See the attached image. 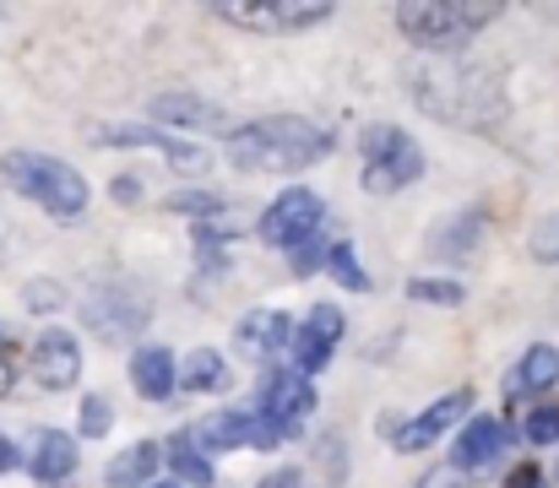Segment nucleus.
Wrapping results in <instances>:
<instances>
[{
	"label": "nucleus",
	"instance_id": "nucleus-26",
	"mask_svg": "<svg viewBox=\"0 0 559 488\" xmlns=\"http://www.w3.org/2000/svg\"><path fill=\"white\" fill-rule=\"evenodd\" d=\"M522 429H527V440H533V445H559V402H544V407H533Z\"/></svg>",
	"mask_w": 559,
	"mask_h": 488
},
{
	"label": "nucleus",
	"instance_id": "nucleus-38",
	"mask_svg": "<svg viewBox=\"0 0 559 488\" xmlns=\"http://www.w3.org/2000/svg\"><path fill=\"white\" fill-rule=\"evenodd\" d=\"M147 488H180V484L175 478H158V484H147Z\"/></svg>",
	"mask_w": 559,
	"mask_h": 488
},
{
	"label": "nucleus",
	"instance_id": "nucleus-32",
	"mask_svg": "<svg viewBox=\"0 0 559 488\" xmlns=\"http://www.w3.org/2000/svg\"><path fill=\"white\" fill-rule=\"evenodd\" d=\"M60 305V283H27V310H55Z\"/></svg>",
	"mask_w": 559,
	"mask_h": 488
},
{
	"label": "nucleus",
	"instance_id": "nucleus-11",
	"mask_svg": "<svg viewBox=\"0 0 559 488\" xmlns=\"http://www.w3.org/2000/svg\"><path fill=\"white\" fill-rule=\"evenodd\" d=\"M467 413H473V391H451V396H440L435 407H424L418 418H407V424L391 435V445H396L402 456H418V451H429L445 429H456Z\"/></svg>",
	"mask_w": 559,
	"mask_h": 488
},
{
	"label": "nucleus",
	"instance_id": "nucleus-24",
	"mask_svg": "<svg viewBox=\"0 0 559 488\" xmlns=\"http://www.w3.org/2000/svg\"><path fill=\"white\" fill-rule=\"evenodd\" d=\"M326 272L348 288V294H365L370 288V277H365V266H359V250L343 239V245H332V255H326Z\"/></svg>",
	"mask_w": 559,
	"mask_h": 488
},
{
	"label": "nucleus",
	"instance_id": "nucleus-30",
	"mask_svg": "<svg viewBox=\"0 0 559 488\" xmlns=\"http://www.w3.org/2000/svg\"><path fill=\"white\" fill-rule=\"evenodd\" d=\"M82 435L87 440H104L109 435V402L104 396H82Z\"/></svg>",
	"mask_w": 559,
	"mask_h": 488
},
{
	"label": "nucleus",
	"instance_id": "nucleus-18",
	"mask_svg": "<svg viewBox=\"0 0 559 488\" xmlns=\"http://www.w3.org/2000/svg\"><path fill=\"white\" fill-rule=\"evenodd\" d=\"M559 385V347L555 342H533L522 353V364L506 374V396H538V391H555Z\"/></svg>",
	"mask_w": 559,
	"mask_h": 488
},
{
	"label": "nucleus",
	"instance_id": "nucleus-21",
	"mask_svg": "<svg viewBox=\"0 0 559 488\" xmlns=\"http://www.w3.org/2000/svg\"><path fill=\"white\" fill-rule=\"evenodd\" d=\"M164 456H169V467H175V478L180 484H195V488H212V456H201V445L190 440V435H175L169 445H164Z\"/></svg>",
	"mask_w": 559,
	"mask_h": 488
},
{
	"label": "nucleus",
	"instance_id": "nucleus-16",
	"mask_svg": "<svg viewBox=\"0 0 559 488\" xmlns=\"http://www.w3.org/2000/svg\"><path fill=\"white\" fill-rule=\"evenodd\" d=\"M239 353L245 358H255V364H272L277 353H288V336H294V321L283 316V310H250L245 321H239Z\"/></svg>",
	"mask_w": 559,
	"mask_h": 488
},
{
	"label": "nucleus",
	"instance_id": "nucleus-33",
	"mask_svg": "<svg viewBox=\"0 0 559 488\" xmlns=\"http://www.w3.org/2000/svg\"><path fill=\"white\" fill-rule=\"evenodd\" d=\"M506 488H549V473H544V467H533V462H527V467H516V473H511V478H506Z\"/></svg>",
	"mask_w": 559,
	"mask_h": 488
},
{
	"label": "nucleus",
	"instance_id": "nucleus-2",
	"mask_svg": "<svg viewBox=\"0 0 559 488\" xmlns=\"http://www.w3.org/2000/svg\"><path fill=\"white\" fill-rule=\"evenodd\" d=\"M337 136L316 120L299 115H272V120H250L228 136V163L245 174H299L310 163L332 158Z\"/></svg>",
	"mask_w": 559,
	"mask_h": 488
},
{
	"label": "nucleus",
	"instance_id": "nucleus-35",
	"mask_svg": "<svg viewBox=\"0 0 559 488\" xmlns=\"http://www.w3.org/2000/svg\"><path fill=\"white\" fill-rule=\"evenodd\" d=\"M261 488H305V484H299V473H272Z\"/></svg>",
	"mask_w": 559,
	"mask_h": 488
},
{
	"label": "nucleus",
	"instance_id": "nucleus-28",
	"mask_svg": "<svg viewBox=\"0 0 559 488\" xmlns=\"http://www.w3.org/2000/svg\"><path fill=\"white\" fill-rule=\"evenodd\" d=\"M326 255H332V245H321V239H305L299 250H288V266H294V277H316V272L326 266Z\"/></svg>",
	"mask_w": 559,
	"mask_h": 488
},
{
	"label": "nucleus",
	"instance_id": "nucleus-13",
	"mask_svg": "<svg viewBox=\"0 0 559 488\" xmlns=\"http://www.w3.org/2000/svg\"><path fill=\"white\" fill-rule=\"evenodd\" d=\"M153 120L180 126V131H212V136H223V142L239 131V120H234L223 104H206V98H195V93H158V98H153Z\"/></svg>",
	"mask_w": 559,
	"mask_h": 488
},
{
	"label": "nucleus",
	"instance_id": "nucleus-9",
	"mask_svg": "<svg viewBox=\"0 0 559 488\" xmlns=\"http://www.w3.org/2000/svg\"><path fill=\"white\" fill-rule=\"evenodd\" d=\"M223 22L245 27V33H299V27H316L332 16V5H310V0H250V5H212Z\"/></svg>",
	"mask_w": 559,
	"mask_h": 488
},
{
	"label": "nucleus",
	"instance_id": "nucleus-23",
	"mask_svg": "<svg viewBox=\"0 0 559 488\" xmlns=\"http://www.w3.org/2000/svg\"><path fill=\"white\" fill-rule=\"evenodd\" d=\"M478 234H484V217H478V212H462V217L435 239V250H440L445 261H467V255L478 250Z\"/></svg>",
	"mask_w": 559,
	"mask_h": 488
},
{
	"label": "nucleus",
	"instance_id": "nucleus-12",
	"mask_svg": "<svg viewBox=\"0 0 559 488\" xmlns=\"http://www.w3.org/2000/svg\"><path fill=\"white\" fill-rule=\"evenodd\" d=\"M33 380L44 391H71L82 380V342L71 331H44L33 336Z\"/></svg>",
	"mask_w": 559,
	"mask_h": 488
},
{
	"label": "nucleus",
	"instance_id": "nucleus-19",
	"mask_svg": "<svg viewBox=\"0 0 559 488\" xmlns=\"http://www.w3.org/2000/svg\"><path fill=\"white\" fill-rule=\"evenodd\" d=\"M158 473H164V445L136 440V445H126V451L109 462L104 484L109 488H147V484H158Z\"/></svg>",
	"mask_w": 559,
	"mask_h": 488
},
{
	"label": "nucleus",
	"instance_id": "nucleus-14",
	"mask_svg": "<svg viewBox=\"0 0 559 488\" xmlns=\"http://www.w3.org/2000/svg\"><path fill=\"white\" fill-rule=\"evenodd\" d=\"M506 445H511V429L500 418H473V424H462V435L451 445V473H478V467L500 462Z\"/></svg>",
	"mask_w": 559,
	"mask_h": 488
},
{
	"label": "nucleus",
	"instance_id": "nucleus-29",
	"mask_svg": "<svg viewBox=\"0 0 559 488\" xmlns=\"http://www.w3.org/2000/svg\"><path fill=\"white\" fill-rule=\"evenodd\" d=\"M533 261H544V266L559 261V212L555 217H544V223L533 228Z\"/></svg>",
	"mask_w": 559,
	"mask_h": 488
},
{
	"label": "nucleus",
	"instance_id": "nucleus-15",
	"mask_svg": "<svg viewBox=\"0 0 559 488\" xmlns=\"http://www.w3.org/2000/svg\"><path fill=\"white\" fill-rule=\"evenodd\" d=\"M27 473L44 488L71 484V473H76V440L66 429H38L33 435V451H27Z\"/></svg>",
	"mask_w": 559,
	"mask_h": 488
},
{
	"label": "nucleus",
	"instance_id": "nucleus-36",
	"mask_svg": "<svg viewBox=\"0 0 559 488\" xmlns=\"http://www.w3.org/2000/svg\"><path fill=\"white\" fill-rule=\"evenodd\" d=\"M11 467H16V445L0 435V473H11Z\"/></svg>",
	"mask_w": 559,
	"mask_h": 488
},
{
	"label": "nucleus",
	"instance_id": "nucleus-34",
	"mask_svg": "<svg viewBox=\"0 0 559 488\" xmlns=\"http://www.w3.org/2000/svg\"><path fill=\"white\" fill-rule=\"evenodd\" d=\"M418 488H467V478L451 473V467H435V473H424V484Z\"/></svg>",
	"mask_w": 559,
	"mask_h": 488
},
{
	"label": "nucleus",
	"instance_id": "nucleus-31",
	"mask_svg": "<svg viewBox=\"0 0 559 488\" xmlns=\"http://www.w3.org/2000/svg\"><path fill=\"white\" fill-rule=\"evenodd\" d=\"M169 206H175V212H190V217H201V212H206V217H217V212H223V201H217V195H169Z\"/></svg>",
	"mask_w": 559,
	"mask_h": 488
},
{
	"label": "nucleus",
	"instance_id": "nucleus-6",
	"mask_svg": "<svg viewBox=\"0 0 559 488\" xmlns=\"http://www.w3.org/2000/svg\"><path fill=\"white\" fill-rule=\"evenodd\" d=\"M321 217H326V201H321L316 190L294 185V190H283V195L261 212V239L277 245V250H299L305 239H316Z\"/></svg>",
	"mask_w": 559,
	"mask_h": 488
},
{
	"label": "nucleus",
	"instance_id": "nucleus-1",
	"mask_svg": "<svg viewBox=\"0 0 559 488\" xmlns=\"http://www.w3.org/2000/svg\"><path fill=\"white\" fill-rule=\"evenodd\" d=\"M407 93L424 115L445 120V126H489L500 115V93H495V76L484 66H467L456 55H440V60H424L407 71Z\"/></svg>",
	"mask_w": 559,
	"mask_h": 488
},
{
	"label": "nucleus",
	"instance_id": "nucleus-25",
	"mask_svg": "<svg viewBox=\"0 0 559 488\" xmlns=\"http://www.w3.org/2000/svg\"><path fill=\"white\" fill-rule=\"evenodd\" d=\"M407 299H418V305H440V310H456L467 294H462V283H451V277H413V283H407Z\"/></svg>",
	"mask_w": 559,
	"mask_h": 488
},
{
	"label": "nucleus",
	"instance_id": "nucleus-37",
	"mask_svg": "<svg viewBox=\"0 0 559 488\" xmlns=\"http://www.w3.org/2000/svg\"><path fill=\"white\" fill-rule=\"evenodd\" d=\"M5 391H11V358L0 353V396H5Z\"/></svg>",
	"mask_w": 559,
	"mask_h": 488
},
{
	"label": "nucleus",
	"instance_id": "nucleus-10",
	"mask_svg": "<svg viewBox=\"0 0 559 488\" xmlns=\"http://www.w3.org/2000/svg\"><path fill=\"white\" fill-rule=\"evenodd\" d=\"M255 413H261L283 440H288V435H299V429H305V418L316 413V385H310L305 374H294V369H272V374L261 380Z\"/></svg>",
	"mask_w": 559,
	"mask_h": 488
},
{
	"label": "nucleus",
	"instance_id": "nucleus-27",
	"mask_svg": "<svg viewBox=\"0 0 559 488\" xmlns=\"http://www.w3.org/2000/svg\"><path fill=\"white\" fill-rule=\"evenodd\" d=\"M305 325H310L316 336H326V342L337 347V342H343V331H348V316H343L337 305H316V310L305 316Z\"/></svg>",
	"mask_w": 559,
	"mask_h": 488
},
{
	"label": "nucleus",
	"instance_id": "nucleus-8",
	"mask_svg": "<svg viewBox=\"0 0 559 488\" xmlns=\"http://www.w3.org/2000/svg\"><path fill=\"white\" fill-rule=\"evenodd\" d=\"M93 142H98V147H147V153L169 158L180 174H206V168H212V153H206V147H195V142L164 131V126H98Z\"/></svg>",
	"mask_w": 559,
	"mask_h": 488
},
{
	"label": "nucleus",
	"instance_id": "nucleus-22",
	"mask_svg": "<svg viewBox=\"0 0 559 488\" xmlns=\"http://www.w3.org/2000/svg\"><path fill=\"white\" fill-rule=\"evenodd\" d=\"M332 353H337V347H332L326 336H316L310 325H294V336H288V364H294V374H305V380L321 374V369L332 364Z\"/></svg>",
	"mask_w": 559,
	"mask_h": 488
},
{
	"label": "nucleus",
	"instance_id": "nucleus-3",
	"mask_svg": "<svg viewBox=\"0 0 559 488\" xmlns=\"http://www.w3.org/2000/svg\"><path fill=\"white\" fill-rule=\"evenodd\" d=\"M495 16H500V5H489V0H407V5H396L402 38L429 55H462Z\"/></svg>",
	"mask_w": 559,
	"mask_h": 488
},
{
	"label": "nucleus",
	"instance_id": "nucleus-7",
	"mask_svg": "<svg viewBox=\"0 0 559 488\" xmlns=\"http://www.w3.org/2000/svg\"><path fill=\"white\" fill-rule=\"evenodd\" d=\"M190 440L201 445V456H217V451H272V445H283V435L261 418V413H250V407H234V413H212L206 424H195L190 429Z\"/></svg>",
	"mask_w": 559,
	"mask_h": 488
},
{
	"label": "nucleus",
	"instance_id": "nucleus-4",
	"mask_svg": "<svg viewBox=\"0 0 559 488\" xmlns=\"http://www.w3.org/2000/svg\"><path fill=\"white\" fill-rule=\"evenodd\" d=\"M0 174H5L11 190H22L27 201H38V206H44L49 217H60V223H76V217L87 212V201H93L87 179H82L71 163L49 158V153H5Z\"/></svg>",
	"mask_w": 559,
	"mask_h": 488
},
{
	"label": "nucleus",
	"instance_id": "nucleus-5",
	"mask_svg": "<svg viewBox=\"0 0 559 488\" xmlns=\"http://www.w3.org/2000/svg\"><path fill=\"white\" fill-rule=\"evenodd\" d=\"M424 147L402 131V126H370L365 131V190L370 195H396L407 185L424 179Z\"/></svg>",
	"mask_w": 559,
	"mask_h": 488
},
{
	"label": "nucleus",
	"instance_id": "nucleus-17",
	"mask_svg": "<svg viewBox=\"0 0 559 488\" xmlns=\"http://www.w3.org/2000/svg\"><path fill=\"white\" fill-rule=\"evenodd\" d=\"M131 385H136L147 402H169L175 385H180V364H175V353L158 347V342L136 347V353H131Z\"/></svg>",
	"mask_w": 559,
	"mask_h": 488
},
{
	"label": "nucleus",
	"instance_id": "nucleus-20",
	"mask_svg": "<svg viewBox=\"0 0 559 488\" xmlns=\"http://www.w3.org/2000/svg\"><path fill=\"white\" fill-rule=\"evenodd\" d=\"M180 385L195 391V396H212V391H223L228 385V364H223V353H212V347H195L186 364H180Z\"/></svg>",
	"mask_w": 559,
	"mask_h": 488
}]
</instances>
